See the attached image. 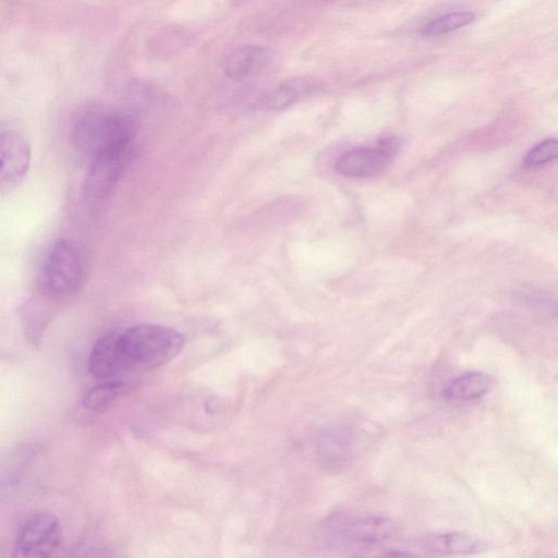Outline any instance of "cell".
<instances>
[{"instance_id": "cell-1", "label": "cell", "mask_w": 558, "mask_h": 558, "mask_svg": "<svg viewBox=\"0 0 558 558\" xmlns=\"http://www.w3.org/2000/svg\"><path fill=\"white\" fill-rule=\"evenodd\" d=\"M71 140L89 159L113 151L130 150L133 120L121 112L99 106H86L73 114Z\"/></svg>"}, {"instance_id": "cell-2", "label": "cell", "mask_w": 558, "mask_h": 558, "mask_svg": "<svg viewBox=\"0 0 558 558\" xmlns=\"http://www.w3.org/2000/svg\"><path fill=\"white\" fill-rule=\"evenodd\" d=\"M185 343L181 332L160 325H136L120 333L125 369H153L175 357Z\"/></svg>"}, {"instance_id": "cell-3", "label": "cell", "mask_w": 558, "mask_h": 558, "mask_svg": "<svg viewBox=\"0 0 558 558\" xmlns=\"http://www.w3.org/2000/svg\"><path fill=\"white\" fill-rule=\"evenodd\" d=\"M85 255L78 243L58 240L48 252L38 278V292L59 301L75 293L85 276Z\"/></svg>"}, {"instance_id": "cell-4", "label": "cell", "mask_w": 558, "mask_h": 558, "mask_svg": "<svg viewBox=\"0 0 558 558\" xmlns=\"http://www.w3.org/2000/svg\"><path fill=\"white\" fill-rule=\"evenodd\" d=\"M62 527L58 518L49 512L31 517L22 526L11 558H59Z\"/></svg>"}, {"instance_id": "cell-5", "label": "cell", "mask_w": 558, "mask_h": 558, "mask_svg": "<svg viewBox=\"0 0 558 558\" xmlns=\"http://www.w3.org/2000/svg\"><path fill=\"white\" fill-rule=\"evenodd\" d=\"M32 158L25 135L9 125H0V194L17 186L26 177Z\"/></svg>"}, {"instance_id": "cell-6", "label": "cell", "mask_w": 558, "mask_h": 558, "mask_svg": "<svg viewBox=\"0 0 558 558\" xmlns=\"http://www.w3.org/2000/svg\"><path fill=\"white\" fill-rule=\"evenodd\" d=\"M399 149V141L387 136L379 138L374 146L359 147L344 153L335 167L344 177L369 178L381 173Z\"/></svg>"}, {"instance_id": "cell-7", "label": "cell", "mask_w": 558, "mask_h": 558, "mask_svg": "<svg viewBox=\"0 0 558 558\" xmlns=\"http://www.w3.org/2000/svg\"><path fill=\"white\" fill-rule=\"evenodd\" d=\"M130 150L113 151L89 159L83 183V193L90 202L106 199L120 181Z\"/></svg>"}, {"instance_id": "cell-8", "label": "cell", "mask_w": 558, "mask_h": 558, "mask_svg": "<svg viewBox=\"0 0 558 558\" xmlns=\"http://www.w3.org/2000/svg\"><path fill=\"white\" fill-rule=\"evenodd\" d=\"M395 521L383 514H368L352 519L340 527V535L359 544H377L393 536Z\"/></svg>"}, {"instance_id": "cell-9", "label": "cell", "mask_w": 558, "mask_h": 558, "mask_svg": "<svg viewBox=\"0 0 558 558\" xmlns=\"http://www.w3.org/2000/svg\"><path fill=\"white\" fill-rule=\"evenodd\" d=\"M88 371L98 379H109L126 371L120 348V333L110 332L98 339L88 357Z\"/></svg>"}, {"instance_id": "cell-10", "label": "cell", "mask_w": 558, "mask_h": 558, "mask_svg": "<svg viewBox=\"0 0 558 558\" xmlns=\"http://www.w3.org/2000/svg\"><path fill=\"white\" fill-rule=\"evenodd\" d=\"M56 301L43 295L28 299L20 308V319L26 341L36 348L40 345L45 330L52 318V305Z\"/></svg>"}, {"instance_id": "cell-11", "label": "cell", "mask_w": 558, "mask_h": 558, "mask_svg": "<svg viewBox=\"0 0 558 558\" xmlns=\"http://www.w3.org/2000/svg\"><path fill=\"white\" fill-rule=\"evenodd\" d=\"M425 544L432 553L441 556H470L487 549L485 541L461 531L433 534L426 538Z\"/></svg>"}, {"instance_id": "cell-12", "label": "cell", "mask_w": 558, "mask_h": 558, "mask_svg": "<svg viewBox=\"0 0 558 558\" xmlns=\"http://www.w3.org/2000/svg\"><path fill=\"white\" fill-rule=\"evenodd\" d=\"M269 52L260 46H243L229 53L223 62L225 74L232 80H244L257 74L268 62Z\"/></svg>"}, {"instance_id": "cell-13", "label": "cell", "mask_w": 558, "mask_h": 558, "mask_svg": "<svg viewBox=\"0 0 558 558\" xmlns=\"http://www.w3.org/2000/svg\"><path fill=\"white\" fill-rule=\"evenodd\" d=\"M488 388L487 376L478 372L465 373L445 387L444 398L453 403L470 402L486 395Z\"/></svg>"}, {"instance_id": "cell-14", "label": "cell", "mask_w": 558, "mask_h": 558, "mask_svg": "<svg viewBox=\"0 0 558 558\" xmlns=\"http://www.w3.org/2000/svg\"><path fill=\"white\" fill-rule=\"evenodd\" d=\"M307 88L308 84L303 80L287 81L266 94L258 107L266 110L282 109L293 104Z\"/></svg>"}, {"instance_id": "cell-15", "label": "cell", "mask_w": 558, "mask_h": 558, "mask_svg": "<svg viewBox=\"0 0 558 558\" xmlns=\"http://www.w3.org/2000/svg\"><path fill=\"white\" fill-rule=\"evenodd\" d=\"M128 389V385L119 380H107L99 384L87 391L83 398L85 409L99 412L111 404L118 397L123 395Z\"/></svg>"}, {"instance_id": "cell-16", "label": "cell", "mask_w": 558, "mask_h": 558, "mask_svg": "<svg viewBox=\"0 0 558 558\" xmlns=\"http://www.w3.org/2000/svg\"><path fill=\"white\" fill-rule=\"evenodd\" d=\"M475 19L470 11H457L440 15L427 23L421 31L424 37H434L461 28Z\"/></svg>"}, {"instance_id": "cell-17", "label": "cell", "mask_w": 558, "mask_h": 558, "mask_svg": "<svg viewBox=\"0 0 558 558\" xmlns=\"http://www.w3.org/2000/svg\"><path fill=\"white\" fill-rule=\"evenodd\" d=\"M558 144L556 138H547L535 145L525 156L524 165L527 168L543 166L556 159Z\"/></svg>"}, {"instance_id": "cell-18", "label": "cell", "mask_w": 558, "mask_h": 558, "mask_svg": "<svg viewBox=\"0 0 558 558\" xmlns=\"http://www.w3.org/2000/svg\"><path fill=\"white\" fill-rule=\"evenodd\" d=\"M378 558H420L415 554L407 550L392 549L381 554Z\"/></svg>"}]
</instances>
